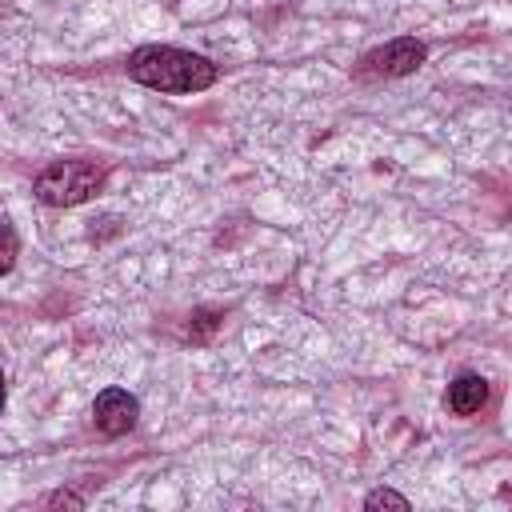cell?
<instances>
[{
    "label": "cell",
    "instance_id": "cell-2",
    "mask_svg": "<svg viewBox=\"0 0 512 512\" xmlns=\"http://www.w3.org/2000/svg\"><path fill=\"white\" fill-rule=\"evenodd\" d=\"M104 184V168L92 160H56L36 176V196L48 208H72L84 204L100 192Z\"/></svg>",
    "mask_w": 512,
    "mask_h": 512
},
{
    "label": "cell",
    "instance_id": "cell-1",
    "mask_svg": "<svg viewBox=\"0 0 512 512\" xmlns=\"http://www.w3.org/2000/svg\"><path fill=\"white\" fill-rule=\"evenodd\" d=\"M128 76L144 88H156V92H200L216 80V64L196 56V52H184V48H168V44H148L140 52H132L128 60Z\"/></svg>",
    "mask_w": 512,
    "mask_h": 512
},
{
    "label": "cell",
    "instance_id": "cell-3",
    "mask_svg": "<svg viewBox=\"0 0 512 512\" xmlns=\"http://www.w3.org/2000/svg\"><path fill=\"white\" fill-rule=\"evenodd\" d=\"M136 416H140V404H136V396L124 392V388H104V392L96 396V404H92V420H96V428H100L104 436H124V432H132V428H136Z\"/></svg>",
    "mask_w": 512,
    "mask_h": 512
},
{
    "label": "cell",
    "instance_id": "cell-9",
    "mask_svg": "<svg viewBox=\"0 0 512 512\" xmlns=\"http://www.w3.org/2000/svg\"><path fill=\"white\" fill-rule=\"evenodd\" d=\"M16 264V232H12V224H4V260H0V268L8 272Z\"/></svg>",
    "mask_w": 512,
    "mask_h": 512
},
{
    "label": "cell",
    "instance_id": "cell-8",
    "mask_svg": "<svg viewBox=\"0 0 512 512\" xmlns=\"http://www.w3.org/2000/svg\"><path fill=\"white\" fill-rule=\"evenodd\" d=\"M48 508H72V512H80L84 500H80L76 492H52V496H48Z\"/></svg>",
    "mask_w": 512,
    "mask_h": 512
},
{
    "label": "cell",
    "instance_id": "cell-7",
    "mask_svg": "<svg viewBox=\"0 0 512 512\" xmlns=\"http://www.w3.org/2000/svg\"><path fill=\"white\" fill-rule=\"evenodd\" d=\"M196 320H200V324H188V336H192V340H208V332L216 328V316H212V312H196Z\"/></svg>",
    "mask_w": 512,
    "mask_h": 512
},
{
    "label": "cell",
    "instance_id": "cell-4",
    "mask_svg": "<svg viewBox=\"0 0 512 512\" xmlns=\"http://www.w3.org/2000/svg\"><path fill=\"white\" fill-rule=\"evenodd\" d=\"M368 64L376 72H384V76H408V72H416L424 64V44L412 40V36H400V40L384 44L380 52H372Z\"/></svg>",
    "mask_w": 512,
    "mask_h": 512
},
{
    "label": "cell",
    "instance_id": "cell-6",
    "mask_svg": "<svg viewBox=\"0 0 512 512\" xmlns=\"http://www.w3.org/2000/svg\"><path fill=\"white\" fill-rule=\"evenodd\" d=\"M364 508H368V512H380V508H396V512H404L408 500H404L400 492H392V488H376V492L364 496Z\"/></svg>",
    "mask_w": 512,
    "mask_h": 512
},
{
    "label": "cell",
    "instance_id": "cell-5",
    "mask_svg": "<svg viewBox=\"0 0 512 512\" xmlns=\"http://www.w3.org/2000/svg\"><path fill=\"white\" fill-rule=\"evenodd\" d=\"M484 400H488V380H484V376L464 372V376H456L452 388H448V408H452L456 416H472V412H480Z\"/></svg>",
    "mask_w": 512,
    "mask_h": 512
}]
</instances>
